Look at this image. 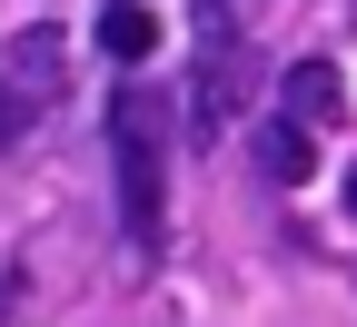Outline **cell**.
<instances>
[{"instance_id":"cell-1","label":"cell","mask_w":357,"mask_h":327,"mask_svg":"<svg viewBox=\"0 0 357 327\" xmlns=\"http://www.w3.org/2000/svg\"><path fill=\"white\" fill-rule=\"evenodd\" d=\"M109 159H119V228H129V248L159 258V238H169V100L159 89H119L109 100Z\"/></svg>"},{"instance_id":"cell-3","label":"cell","mask_w":357,"mask_h":327,"mask_svg":"<svg viewBox=\"0 0 357 327\" xmlns=\"http://www.w3.org/2000/svg\"><path fill=\"white\" fill-rule=\"evenodd\" d=\"M278 100H288V119H307V129H328V119L347 109V79H337V60H298V70L278 79Z\"/></svg>"},{"instance_id":"cell-7","label":"cell","mask_w":357,"mask_h":327,"mask_svg":"<svg viewBox=\"0 0 357 327\" xmlns=\"http://www.w3.org/2000/svg\"><path fill=\"white\" fill-rule=\"evenodd\" d=\"M347 218H357V178H347Z\"/></svg>"},{"instance_id":"cell-5","label":"cell","mask_w":357,"mask_h":327,"mask_svg":"<svg viewBox=\"0 0 357 327\" xmlns=\"http://www.w3.org/2000/svg\"><path fill=\"white\" fill-rule=\"evenodd\" d=\"M258 159H268V169H278L288 189H298V178L318 169V149H307V119H288V109H278V119H258Z\"/></svg>"},{"instance_id":"cell-6","label":"cell","mask_w":357,"mask_h":327,"mask_svg":"<svg viewBox=\"0 0 357 327\" xmlns=\"http://www.w3.org/2000/svg\"><path fill=\"white\" fill-rule=\"evenodd\" d=\"M30 129H40V100L10 79V89H0V149H10V139H30Z\"/></svg>"},{"instance_id":"cell-2","label":"cell","mask_w":357,"mask_h":327,"mask_svg":"<svg viewBox=\"0 0 357 327\" xmlns=\"http://www.w3.org/2000/svg\"><path fill=\"white\" fill-rule=\"evenodd\" d=\"M248 109V60H238V30L229 10H199V70H189V139H218Z\"/></svg>"},{"instance_id":"cell-4","label":"cell","mask_w":357,"mask_h":327,"mask_svg":"<svg viewBox=\"0 0 357 327\" xmlns=\"http://www.w3.org/2000/svg\"><path fill=\"white\" fill-rule=\"evenodd\" d=\"M100 50L109 60H149L159 50V10H149V0H109V10H100Z\"/></svg>"}]
</instances>
